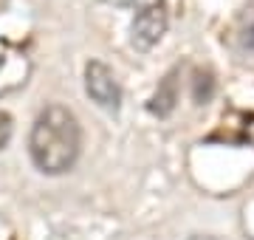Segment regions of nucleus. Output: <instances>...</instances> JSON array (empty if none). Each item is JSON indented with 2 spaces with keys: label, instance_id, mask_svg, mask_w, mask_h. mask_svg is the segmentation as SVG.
I'll return each instance as SVG.
<instances>
[{
  "label": "nucleus",
  "instance_id": "obj_1",
  "mask_svg": "<svg viewBox=\"0 0 254 240\" xmlns=\"http://www.w3.org/2000/svg\"><path fill=\"white\" fill-rule=\"evenodd\" d=\"M82 150V127L65 105H48L40 111L31 136H28V153L40 173L46 176H63L68 173Z\"/></svg>",
  "mask_w": 254,
  "mask_h": 240
},
{
  "label": "nucleus",
  "instance_id": "obj_2",
  "mask_svg": "<svg viewBox=\"0 0 254 240\" xmlns=\"http://www.w3.org/2000/svg\"><path fill=\"white\" fill-rule=\"evenodd\" d=\"M167 26H170V14H167L164 0H158L153 6H144V9L136 11V17L130 23V43L138 51H150L167 34Z\"/></svg>",
  "mask_w": 254,
  "mask_h": 240
},
{
  "label": "nucleus",
  "instance_id": "obj_3",
  "mask_svg": "<svg viewBox=\"0 0 254 240\" xmlns=\"http://www.w3.org/2000/svg\"><path fill=\"white\" fill-rule=\"evenodd\" d=\"M85 91L105 111L116 113L122 108V88H119L116 74L99 60H91L85 65Z\"/></svg>",
  "mask_w": 254,
  "mask_h": 240
},
{
  "label": "nucleus",
  "instance_id": "obj_4",
  "mask_svg": "<svg viewBox=\"0 0 254 240\" xmlns=\"http://www.w3.org/2000/svg\"><path fill=\"white\" fill-rule=\"evenodd\" d=\"M175 102H178V68H173L158 82V91L150 99V113H155V116H170L175 111Z\"/></svg>",
  "mask_w": 254,
  "mask_h": 240
},
{
  "label": "nucleus",
  "instance_id": "obj_5",
  "mask_svg": "<svg viewBox=\"0 0 254 240\" xmlns=\"http://www.w3.org/2000/svg\"><path fill=\"white\" fill-rule=\"evenodd\" d=\"M215 96V76L209 71H195V79H192V99L198 105H206L209 99Z\"/></svg>",
  "mask_w": 254,
  "mask_h": 240
},
{
  "label": "nucleus",
  "instance_id": "obj_6",
  "mask_svg": "<svg viewBox=\"0 0 254 240\" xmlns=\"http://www.w3.org/2000/svg\"><path fill=\"white\" fill-rule=\"evenodd\" d=\"M11 139V116L6 111H0V150L9 144Z\"/></svg>",
  "mask_w": 254,
  "mask_h": 240
},
{
  "label": "nucleus",
  "instance_id": "obj_7",
  "mask_svg": "<svg viewBox=\"0 0 254 240\" xmlns=\"http://www.w3.org/2000/svg\"><path fill=\"white\" fill-rule=\"evenodd\" d=\"M110 6H119V9H144V6H153L158 0H105Z\"/></svg>",
  "mask_w": 254,
  "mask_h": 240
},
{
  "label": "nucleus",
  "instance_id": "obj_8",
  "mask_svg": "<svg viewBox=\"0 0 254 240\" xmlns=\"http://www.w3.org/2000/svg\"><path fill=\"white\" fill-rule=\"evenodd\" d=\"M243 46L246 48H254V23H249L243 31Z\"/></svg>",
  "mask_w": 254,
  "mask_h": 240
}]
</instances>
